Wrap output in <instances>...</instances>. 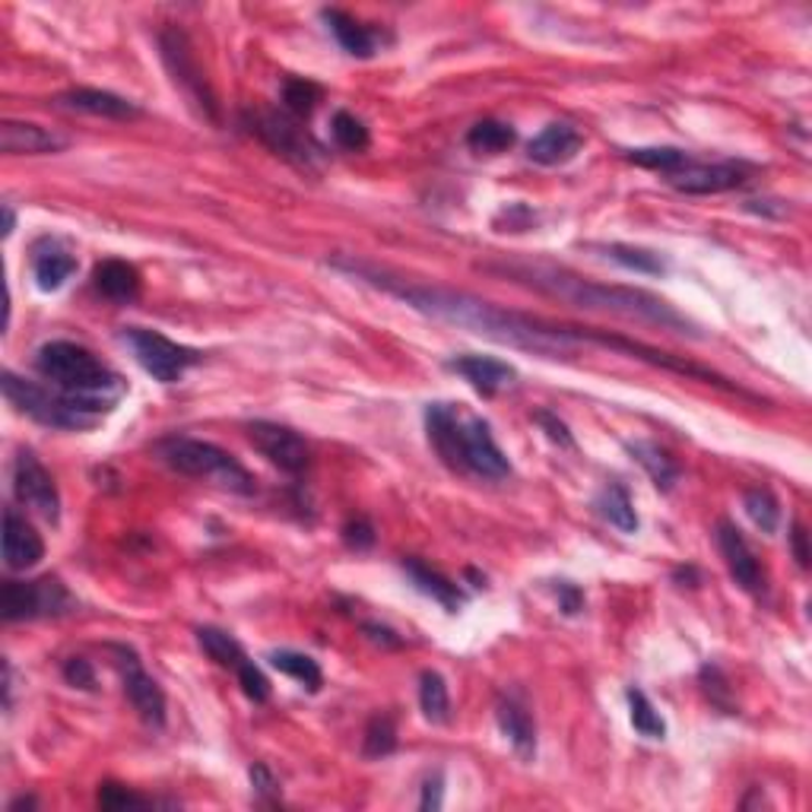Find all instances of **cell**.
Listing matches in <instances>:
<instances>
[{
	"mask_svg": "<svg viewBox=\"0 0 812 812\" xmlns=\"http://www.w3.org/2000/svg\"><path fill=\"white\" fill-rule=\"evenodd\" d=\"M331 267L353 277V280L365 282V286L388 292L420 314H429V318L454 324V327H464L470 334L486 336V340L511 346V349H527V353L546 356V359H559L565 353L590 343V327L553 324V321L502 309V305H492V302L477 299L470 292H457V289H445V286L407 282L388 270H378L375 264L356 260V257H334Z\"/></svg>",
	"mask_w": 812,
	"mask_h": 812,
	"instance_id": "1",
	"label": "cell"
},
{
	"mask_svg": "<svg viewBox=\"0 0 812 812\" xmlns=\"http://www.w3.org/2000/svg\"><path fill=\"white\" fill-rule=\"evenodd\" d=\"M486 270H496L502 277H511L514 282H524L543 296H553L559 302H568L575 309L603 311V314H616L625 321H638V324H654L664 331H676V334L696 336V324L676 311L670 302L657 299L654 292L645 289H632V286H610V282L588 280L578 277L565 267H553V264H540V260H511V264H489Z\"/></svg>",
	"mask_w": 812,
	"mask_h": 812,
	"instance_id": "2",
	"label": "cell"
},
{
	"mask_svg": "<svg viewBox=\"0 0 812 812\" xmlns=\"http://www.w3.org/2000/svg\"><path fill=\"white\" fill-rule=\"evenodd\" d=\"M425 429H429L432 448L438 451V457L451 470L477 474L482 479H504L511 474V464L502 448L496 445L489 422L477 420V416L460 420L457 410L448 403H432L425 410Z\"/></svg>",
	"mask_w": 812,
	"mask_h": 812,
	"instance_id": "3",
	"label": "cell"
},
{
	"mask_svg": "<svg viewBox=\"0 0 812 812\" xmlns=\"http://www.w3.org/2000/svg\"><path fill=\"white\" fill-rule=\"evenodd\" d=\"M35 368L42 378L57 385V391L74 393V397H89L112 403L124 393V381L99 363L86 346H77L70 340H55L45 343L35 353Z\"/></svg>",
	"mask_w": 812,
	"mask_h": 812,
	"instance_id": "4",
	"label": "cell"
},
{
	"mask_svg": "<svg viewBox=\"0 0 812 812\" xmlns=\"http://www.w3.org/2000/svg\"><path fill=\"white\" fill-rule=\"evenodd\" d=\"M3 393L20 413H26V416L42 422V425H52V429H77L80 432V429L96 425L112 410V403H102V400L74 397V393L64 391H45L35 381L16 378L13 371L3 375Z\"/></svg>",
	"mask_w": 812,
	"mask_h": 812,
	"instance_id": "5",
	"label": "cell"
},
{
	"mask_svg": "<svg viewBox=\"0 0 812 812\" xmlns=\"http://www.w3.org/2000/svg\"><path fill=\"white\" fill-rule=\"evenodd\" d=\"M159 457L166 460L168 467L181 477H194V479H210L216 482L220 489H229V492H238V496H252L254 492V479L252 474L229 454L220 445L213 442H200V438H166L156 445Z\"/></svg>",
	"mask_w": 812,
	"mask_h": 812,
	"instance_id": "6",
	"label": "cell"
},
{
	"mask_svg": "<svg viewBox=\"0 0 812 812\" xmlns=\"http://www.w3.org/2000/svg\"><path fill=\"white\" fill-rule=\"evenodd\" d=\"M159 52H163V60H166L171 80H175V86L188 96V102H191L203 118L216 121V118H220L216 96H213V89H210L207 77H203V70H200V64H197L191 38L185 35V29L178 26L163 29V32H159Z\"/></svg>",
	"mask_w": 812,
	"mask_h": 812,
	"instance_id": "7",
	"label": "cell"
},
{
	"mask_svg": "<svg viewBox=\"0 0 812 812\" xmlns=\"http://www.w3.org/2000/svg\"><path fill=\"white\" fill-rule=\"evenodd\" d=\"M0 610L7 622L42 616H67L77 610L74 593L64 588L57 578H38V581H3L0 590Z\"/></svg>",
	"mask_w": 812,
	"mask_h": 812,
	"instance_id": "8",
	"label": "cell"
},
{
	"mask_svg": "<svg viewBox=\"0 0 812 812\" xmlns=\"http://www.w3.org/2000/svg\"><path fill=\"white\" fill-rule=\"evenodd\" d=\"M124 340H127L131 353L137 356V363L143 365V371L153 375L159 385H175L200 359L194 349L178 346L175 340L156 334V331H146V327H127Z\"/></svg>",
	"mask_w": 812,
	"mask_h": 812,
	"instance_id": "9",
	"label": "cell"
},
{
	"mask_svg": "<svg viewBox=\"0 0 812 812\" xmlns=\"http://www.w3.org/2000/svg\"><path fill=\"white\" fill-rule=\"evenodd\" d=\"M252 131L267 143L277 156L289 159L292 166L314 168L321 163V146L314 143L309 131L286 112H257L252 118Z\"/></svg>",
	"mask_w": 812,
	"mask_h": 812,
	"instance_id": "10",
	"label": "cell"
},
{
	"mask_svg": "<svg viewBox=\"0 0 812 812\" xmlns=\"http://www.w3.org/2000/svg\"><path fill=\"white\" fill-rule=\"evenodd\" d=\"M114 654V667L121 670V682H124V696L134 704V711L141 714L143 724L149 727H166V696L159 689V682L143 670L137 650L127 645L109 647Z\"/></svg>",
	"mask_w": 812,
	"mask_h": 812,
	"instance_id": "11",
	"label": "cell"
},
{
	"mask_svg": "<svg viewBox=\"0 0 812 812\" xmlns=\"http://www.w3.org/2000/svg\"><path fill=\"white\" fill-rule=\"evenodd\" d=\"M13 492L38 518H45L52 524L60 518V492H57L55 477L42 467V460L32 451H20V457L13 464Z\"/></svg>",
	"mask_w": 812,
	"mask_h": 812,
	"instance_id": "12",
	"label": "cell"
},
{
	"mask_svg": "<svg viewBox=\"0 0 812 812\" xmlns=\"http://www.w3.org/2000/svg\"><path fill=\"white\" fill-rule=\"evenodd\" d=\"M248 438H252L254 448L260 451L274 467H280L282 474H302V470H309L311 448L305 445V438L299 432L280 425V422H252L248 425Z\"/></svg>",
	"mask_w": 812,
	"mask_h": 812,
	"instance_id": "13",
	"label": "cell"
},
{
	"mask_svg": "<svg viewBox=\"0 0 812 812\" xmlns=\"http://www.w3.org/2000/svg\"><path fill=\"white\" fill-rule=\"evenodd\" d=\"M667 181L682 194H724V191L746 185V166H739V163H714V166L689 163L676 175H670Z\"/></svg>",
	"mask_w": 812,
	"mask_h": 812,
	"instance_id": "14",
	"label": "cell"
},
{
	"mask_svg": "<svg viewBox=\"0 0 812 812\" xmlns=\"http://www.w3.org/2000/svg\"><path fill=\"white\" fill-rule=\"evenodd\" d=\"M718 549L727 561L730 578L746 590V593H761L765 590V575H761V565H758L753 546L746 543V536L736 531L730 521L718 524Z\"/></svg>",
	"mask_w": 812,
	"mask_h": 812,
	"instance_id": "15",
	"label": "cell"
},
{
	"mask_svg": "<svg viewBox=\"0 0 812 812\" xmlns=\"http://www.w3.org/2000/svg\"><path fill=\"white\" fill-rule=\"evenodd\" d=\"M45 556V543L16 508L3 511V561L13 571H26Z\"/></svg>",
	"mask_w": 812,
	"mask_h": 812,
	"instance_id": "16",
	"label": "cell"
},
{
	"mask_svg": "<svg viewBox=\"0 0 812 812\" xmlns=\"http://www.w3.org/2000/svg\"><path fill=\"white\" fill-rule=\"evenodd\" d=\"M64 146H67V137H60L42 124H32V121L0 124V149L7 156H45V153H60Z\"/></svg>",
	"mask_w": 812,
	"mask_h": 812,
	"instance_id": "17",
	"label": "cell"
},
{
	"mask_svg": "<svg viewBox=\"0 0 812 812\" xmlns=\"http://www.w3.org/2000/svg\"><path fill=\"white\" fill-rule=\"evenodd\" d=\"M585 146V137L571 124H549L527 143V159L536 166H565Z\"/></svg>",
	"mask_w": 812,
	"mask_h": 812,
	"instance_id": "18",
	"label": "cell"
},
{
	"mask_svg": "<svg viewBox=\"0 0 812 812\" xmlns=\"http://www.w3.org/2000/svg\"><path fill=\"white\" fill-rule=\"evenodd\" d=\"M451 371H457L464 381H470V388L479 391L482 397H492L502 388H511L518 371L502 359H492V356H460V359H451Z\"/></svg>",
	"mask_w": 812,
	"mask_h": 812,
	"instance_id": "19",
	"label": "cell"
},
{
	"mask_svg": "<svg viewBox=\"0 0 812 812\" xmlns=\"http://www.w3.org/2000/svg\"><path fill=\"white\" fill-rule=\"evenodd\" d=\"M57 105L60 109H70V112L112 118V121H127V118H137L141 114V109L131 99L105 92V89H70V92H60L57 96Z\"/></svg>",
	"mask_w": 812,
	"mask_h": 812,
	"instance_id": "20",
	"label": "cell"
},
{
	"mask_svg": "<svg viewBox=\"0 0 812 812\" xmlns=\"http://www.w3.org/2000/svg\"><path fill=\"white\" fill-rule=\"evenodd\" d=\"M496 721L502 727L504 739L514 746V753L524 758V761H531L536 756V724H533L531 711L518 699H508L504 696L496 704Z\"/></svg>",
	"mask_w": 812,
	"mask_h": 812,
	"instance_id": "21",
	"label": "cell"
},
{
	"mask_svg": "<svg viewBox=\"0 0 812 812\" xmlns=\"http://www.w3.org/2000/svg\"><path fill=\"white\" fill-rule=\"evenodd\" d=\"M32 274H35L38 289L55 292L77 274V257L67 248H60L57 242H42L32 254Z\"/></svg>",
	"mask_w": 812,
	"mask_h": 812,
	"instance_id": "22",
	"label": "cell"
},
{
	"mask_svg": "<svg viewBox=\"0 0 812 812\" xmlns=\"http://www.w3.org/2000/svg\"><path fill=\"white\" fill-rule=\"evenodd\" d=\"M92 282L112 302H134L141 296V274H137V267L127 264V260H118V257L102 260L96 267V274H92Z\"/></svg>",
	"mask_w": 812,
	"mask_h": 812,
	"instance_id": "23",
	"label": "cell"
},
{
	"mask_svg": "<svg viewBox=\"0 0 812 812\" xmlns=\"http://www.w3.org/2000/svg\"><path fill=\"white\" fill-rule=\"evenodd\" d=\"M403 571H407V578L413 581V588L425 593V597H432L435 603H442L448 613H457L460 607H464V593L460 588L445 578L442 571H435V568H429V565H422L420 559H403Z\"/></svg>",
	"mask_w": 812,
	"mask_h": 812,
	"instance_id": "24",
	"label": "cell"
},
{
	"mask_svg": "<svg viewBox=\"0 0 812 812\" xmlns=\"http://www.w3.org/2000/svg\"><path fill=\"white\" fill-rule=\"evenodd\" d=\"M625 448H629V454L645 467L647 477L654 479V486H657L660 492H670L672 486L679 482V477H682L679 464H676L660 445H654V442H629Z\"/></svg>",
	"mask_w": 812,
	"mask_h": 812,
	"instance_id": "25",
	"label": "cell"
},
{
	"mask_svg": "<svg viewBox=\"0 0 812 812\" xmlns=\"http://www.w3.org/2000/svg\"><path fill=\"white\" fill-rule=\"evenodd\" d=\"M321 16H324V23L331 26L336 42L343 45V52H349L353 57L375 55V45H378L375 35H371L363 23H356L349 13H343V10H324Z\"/></svg>",
	"mask_w": 812,
	"mask_h": 812,
	"instance_id": "26",
	"label": "cell"
},
{
	"mask_svg": "<svg viewBox=\"0 0 812 812\" xmlns=\"http://www.w3.org/2000/svg\"><path fill=\"white\" fill-rule=\"evenodd\" d=\"M420 708L432 724H448L451 696L445 676L435 670H425L420 679Z\"/></svg>",
	"mask_w": 812,
	"mask_h": 812,
	"instance_id": "27",
	"label": "cell"
},
{
	"mask_svg": "<svg viewBox=\"0 0 812 812\" xmlns=\"http://www.w3.org/2000/svg\"><path fill=\"white\" fill-rule=\"evenodd\" d=\"M597 508L600 514L622 533H635L638 531V514H635V504L629 499V492L622 486H607L600 496H597Z\"/></svg>",
	"mask_w": 812,
	"mask_h": 812,
	"instance_id": "28",
	"label": "cell"
},
{
	"mask_svg": "<svg viewBox=\"0 0 812 812\" xmlns=\"http://www.w3.org/2000/svg\"><path fill=\"white\" fill-rule=\"evenodd\" d=\"M514 141H518V134L504 121H479L467 134V146L474 153H482V156H499L504 149H511Z\"/></svg>",
	"mask_w": 812,
	"mask_h": 812,
	"instance_id": "29",
	"label": "cell"
},
{
	"mask_svg": "<svg viewBox=\"0 0 812 812\" xmlns=\"http://www.w3.org/2000/svg\"><path fill=\"white\" fill-rule=\"evenodd\" d=\"M270 664L286 676H292L296 682H302L309 692H318L321 682H324V672L318 667V660H311L309 654H299V650H274L270 654Z\"/></svg>",
	"mask_w": 812,
	"mask_h": 812,
	"instance_id": "30",
	"label": "cell"
},
{
	"mask_svg": "<svg viewBox=\"0 0 812 812\" xmlns=\"http://www.w3.org/2000/svg\"><path fill=\"white\" fill-rule=\"evenodd\" d=\"M197 642L225 670H238V664L248 660V654L242 650V645L232 635L220 632V629H210V625L207 629H197Z\"/></svg>",
	"mask_w": 812,
	"mask_h": 812,
	"instance_id": "31",
	"label": "cell"
},
{
	"mask_svg": "<svg viewBox=\"0 0 812 812\" xmlns=\"http://www.w3.org/2000/svg\"><path fill=\"white\" fill-rule=\"evenodd\" d=\"M629 714H632V727L638 730L645 739H664L667 736V724L660 718V711L650 704L642 689H629Z\"/></svg>",
	"mask_w": 812,
	"mask_h": 812,
	"instance_id": "32",
	"label": "cell"
},
{
	"mask_svg": "<svg viewBox=\"0 0 812 812\" xmlns=\"http://www.w3.org/2000/svg\"><path fill=\"white\" fill-rule=\"evenodd\" d=\"M629 163L642 168H654V171H664L667 178L676 175L679 168H686L692 159L676 149V146H642V149H629Z\"/></svg>",
	"mask_w": 812,
	"mask_h": 812,
	"instance_id": "33",
	"label": "cell"
},
{
	"mask_svg": "<svg viewBox=\"0 0 812 812\" xmlns=\"http://www.w3.org/2000/svg\"><path fill=\"white\" fill-rule=\"evenodd\" d=\"M321 96H324V89L318 84H311V80H305V77H289V80L282 84V105L289 109L292 118H309V114L318 109Z\"/></svg>",
	"mask_w": 812,
	"mask_h": 812,
	"instance_id": "34",
	"label": "cell"
},
{
	"mask_svg": "<svg viewBox=\"0 0 812 812\" xmlns=\"http://www.w3.org/2000/svg\"><path fill=\"white\" fill-rule=\"evenodd\" d=\"M610 260L622 264L625 270H635V274H650V277H660L667 274V260L660 254L647 252V248H632V245H607L603 248Z\"/></svg>",
	"mask_w": 812,
	"mask_h": 812,
	"instance_id": "35",
	"label": "cell"
},
{
	"mask_svg": "<svg viewBox=\"0 0 812 812\" xmlns=\"http://www.w3.org/2000/svg\"><path fill=\"white\" fill-rule=\"evenodd\" d=\"M397 749V724L391 714H375L368 721L363 736V756L365 758H385Z\"/></svg>",
	"mask_w": 812,
	"mask_h": 812,
	"instance_id": "36",
	"label": "cell"
},
{
	"mask_svg": "<svg viewBox=\"0 0 812 812\" xmlns=\"http://www.w3.org/2000/svg\"><path fill=\"white\" fill-rule=\"evenodd\" d=\"M331 134H334L336 146L346 149V153H363L371 143L368 127L353 112H336L334 121H331Z\"/></svg>",
	"mask_w": 812,
	"mask_h": 812,
	"instance_id": "37",
	"label": "cell"
},
{
	"mask_svg": "<svg viewBox=\"0 0 812 812\" xmlns=\"http://www.w3.org/2000/svg\"><path fill=\"white\" fill-rule=\"evenodd\" d=\"M743 504H746V511H749V518H753V524H756L758 531L761 533L778 531L781 508H778V499H775L768 489H749V492L743 496Z\"/></svg>",
	"mask_w": 812,
	"mask_h": 812,
	"instance_id": "38",
	"label": "cell"
},
{
	"mask_svg": "<svg viewBox=\"0 0 812 812\" xmlns=\"http://www.w3.org/2000/svg\"><path fill=\"white\" fill-rule=\"evenodd\" d=\"M99 807L102 810H149L153 807V800H146V797H141V793H134V790H127L124 785H114V781H109V785H102L99 787Z\"/></svg>",
	"mask_w": 812,
	"mask_h": 812,
	"instance_id": "39",
	"label": "cell"
},
{
	"mask_svg": "<svg viewBox=\"0 0 812 812\" xmlns=\"http://www.w3.org/2000/svg\"><path fill=\"white\" fill-rule=\"evenodd\" d=\"M235 676H238L242 692H245L252 701L260 704V701L270 699V682H267V676L260 672V667H257L254 660H242V664H238V670H235Z\"/></svg>",
	"mask_w": 812,
	"mask_h": 812,
	"instance_id": "40",
	"label": "cell"
},
{
	"mask_svg": "<svg viewBox=\"0 0 812 812\" xmlns=\"http://www.w3.org/2000/svg\"><path fill=\"white\" fill-rule=\"evenodd\" d=\"M533 422L546 432V438H549V442H556V445H561V448H575V438H571L568 425H565L556 413H549V410H536V413H533Z\"/></svg>",
	"mask_w": 812,
	"mask_h": 812,
	"instance_id": "41",
	"label": "cell"
},
{
	"mask_svg": "<svg viewBox=\"0 0 812 812\" xmlns=\"http://www.w3.org/2000/svg\"><path fill=\"white\" fill-rule=\"evenodd\" d=\"M701 682H704V692L711 696V701H714V704H721L724 711H733L724 672L718 670V667H704V670H701Z\"/></svg>",
	"mask_w": 812,
	"mask_h": 812,
	"instance_id": "42",
	"label": "cell"
},
{
	"mask_svg": "<svg viewBox=\"0 0 812 812\" xmlns=\"http://www.w3.org/2000/svg\"><path fill=\"white\" fill-rule=\"evenodd\" d=\"M64 679L74 686V689H96V670H92V664L86 660V657H70L67 664H64Z\"/></svg>",
	"mask_w": 812,
	"mask_h": 812,
	"instance_id": "43",
	"label": "cell"
},
{
	"mask_svg": "<svg viewBox=\"0 0 812 812\" xmlns=\"http://www.w3.org/2000/svg\"><path fill=\"white\" fill-rule=\"evenodd\" d=\"M343 540L349 549H371L375 546V527L365 521V518H356L343 527Z\"/></svg>",
	"mask_w": 812,
	"mask_h": 812,
	"instance_id": "44",
	"label": "cell"
},
{
	"mask_svg": "<svg viewBox=\"0 0 812 812\" xmlns=\"http://www.w3.org/2000/svg\"><path fill=\"white\" fill-rule=\"evenodd\" d=\"M556 597H559V610L565 616H575V613H581V607H585L581 590L575 588V585H568V581H559V585H556Z\"/></svg>",
	"mask_w": 812,
	"mask_h": 812,
	"instance_id": "45",
	"label": "cell"
},
{
	"mask_svg": "<svg viewBox=\"0 0 812 812\" xmlns=\"http://www.w3.org/2000/svg\"><path fill=\"white\" fill-rule=\"evenodd\" d=\"M790 546H793L797 565H800V568H810V536H807V527H803V524H793Z\"/></svg>",
	"mask_w": 812,
	"mask_h": 812,
	"instance_id": "46",
	"label": "cell"
},
{
	"mask_svg": "<svg viewBox=\"0 0 812 812\" xmlns=\"http://www.w3.org/2000/svg\"><path fill=\"white\" fill-rule=\"evenodd\" d=\"M420 807L422 810H438V807H442V775H435L432 781H425Z\"/></svg>",
	"mask_w": 812,
	"mask_h": 812,
	"instance_id": "47",
	"label": "cell"
},
{
	"mask_svg": "<svg viewBox=\"0 0 812 812\" xmlns=\"http://www.w3.org/2000/svg\"><path fill=\"white\" fill-rule=\"evenodd\" d=\"M252 785L257 787V793H274L277 790V778L270 775V768L267 765H252Z\"/></svg>",
	"mask_w": 812,
	"mask_h": 812,
	"instance_id": "48",
	"label": "cell"
},
{
	"mask_svg": "<svg viewBox=\"0 0 812 812\" xmlns=\"http://www.w3.org/2000/svg\"><path fill=\"white\" fill-rule=\"evenodd\" d=\"M365 632H371V638L375 642H388V645H400V638H393L391 629H381V625H365Z\"/></svg>",
	"mask_w": 812,
	"mask_h": 812,
	"instance_id": "49",
	"label": "cell"
},
{
	"mask_svg": "<svg viewBox=\"0 0 812 812\" xmlns=\"http://www.w3.org/2000/svg\"><path fill=\"white\" fill-rule=\"evenodd\" d=\"M16 810H35V800L32 797H20V800H13L7 812H16Z\"/></svg>",
	"mask_w": 812,
	"mask_h": 812,
	"instance_id": "50",
	"label": "cell"
},
{
	"mask_svg": "<svg viewBox=\"0 0 812 812\" xmlns=\"http://www.w3.org/2000/svg\"><path fill=\"white\" fill-rule=\"evenodd\" d=\"M10 232H13V210L3 207V235H10Z\"/></svg>",
	"mask_w": 812,
	"mask_h": 812,
	"instance_id": "51",
	"label": "cell"
}]
</instances>
